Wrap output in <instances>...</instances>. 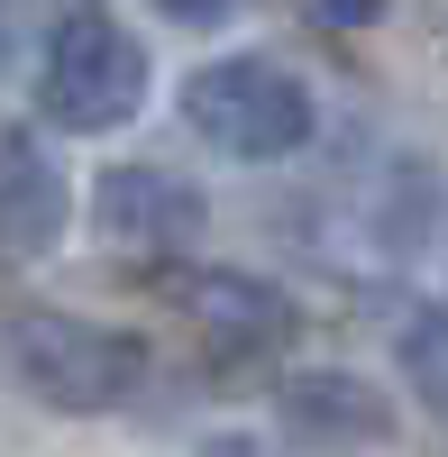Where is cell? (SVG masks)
<instances>
[{
    "instance_id": "9c48e42d",
    "label": "cell",
    "mask_w": 448,
    "mask_h": 457,
    "mask_svg": "<svg viewBox=\"0 0 448 457\" xmlns=\"http://www.w3.org/2000/svg\"><path fill=\"white\" fill-rule=\"evenodd\" d=\"M156 10H165L174 28H229V19L247 10V0H156Z\"/></svg>"
},
{
    "instance_id": "7a4b0ae2",
    "label": "cell",
    "mask_w": 448,
    "mask_h": 457,
    "mask_svg": "<svg viewBox=\"0 0 448 457\" xmlns=\"http://www.w3.org/2000/svg\"><path fill=\"white\" fill-rule=\"evenodd\" d=\"M146 110V46L110 10H64L37 64V120L64 137H110Z\"/></svg>"
},
{
    "instance_id": "277c9868",
    "label": "cell",
    "mask_w": 448,
    "mask_h": 457,
    "mask_svg": "<svg viewBox=\"0 0 448 457\" xmlns=\"http://www.w3.org/2000/svg\"><path fill=\"white\" fill-rule=\"evenodd\" d=\"M92 220H101V238L129 247V256H183L211 228V202H202V183L174 174V165H110L101 193H92Z\"/></svg>"
},
{
    "instance_id": "3957f363",
    "label": "cell",
    "mask_w": 448,
    "mask_h": 457,
    "mask_svg": "<svg viewBox=\"0 0 448 457\" xmlns=\"http://www.w3.org/2000/svg\"><path fill=\"white\" fill-rule=\"evenodd\" d=\"M183 129L238 165H284L311 146V92L275 55H220L183 83Z\"/></svg>"
},
{
    "instance_id": "30bf717a",
    "label": "cell",
    "mask_w": 448,
    "mask_h": 457,
    "mask_svg": "<svg viewBox=\"0 0 448 457\" xmlns=\"http://www.w3.org/2000/svg\"><path fill=\"white\" fill-rule=\"evenodd\" d=\"M320 19H329V28H376L385 0H320Z\"/></svg>"
},
{
    "instance_id": "52a82bcc",
    "label": "cell",
    "mask_w": 448,
    "mask_h": 457,
    "mask_svg": "<svg viewBox=\"0 0 448 457\" xmlns=\"http://www.w3.org/2000/svg\"><path fill=\"white\" fill-rule=\"evenodd\" d=\"M183 320H193L220 357H266L293 338V302L256 275H229V265H211V275L183 284Z\"/></svg>"
},
{
    "instance_id": "ba28073f",
    "label": "cell",
    "mask_w": 448,
    "mask_h": 457,
    "mask_svg": "<svg viewBox=\"0 0 448 457\" xmlns=\"http://www.w3.org/2000/svg\"><path fill=\"white\" fill-rule=\"evenodd\" d=\"M402 375H412V394L448 421V312H421L402 329Z\"/></svg>"
},
{
    "instance_id": "5b68a950",
    "label": "cell",
    "mask_w": 448,
    "mask_h": 457,
    "mask_svg": "<svg viewBox=\"0 0 448 457\" xmlns=\"http://www.w3.org/2000/svg\"><path fill=\"white\" fill-rule=\"evenodd\" d=\"M275 411L303 448H376V439H394V403L348 366H303L275 394Z\"/></svg>"
},
{
    "instance_id": "8fae6325",
    "label": "cell",
    "mask_w": 448,
    "mask_h": 457,
    "mask_svg": "<svg viewBox=\"0 0 448 457\" xmlns=\"http://www.w3.org/2000/svg\"><path fill=\"white\" fill-rule=\"evenodd\" d=\"M202 457H275V448H256V439H211Z\"/></svg>"
},
{
    "instance_id": "6da1fadb",
    "label": "cell",
    "mask_w": 448,
    "mask_h": 457,
    "mask_svg": "<svg viewBox=\"0 0 448 457\" xmlns=\"http://www.w3.org/2000/svg\"><path fill=\"white\" fill-rule=\"evenodd\" d=\"M0 375L46 411H120L146 385V348L83 312H0Z\"/></svg>"
},
{
    "instance_id": "8992f818",
    "label": "cell",
    "mask_w": 448,
    "mask_h": 457,
    "mask_svg": "<svg viewBox=\"0 0 448 457\" xmlns=\"http://www.w3.org/2000/svg\"><path fill=\"white\" fill-rule=\"evenodd\" d=\"M64 220H73V193H64L55 156L28 129H10L0 137V265H37L64 238Z\"/></svg>"
}]
</instances>
